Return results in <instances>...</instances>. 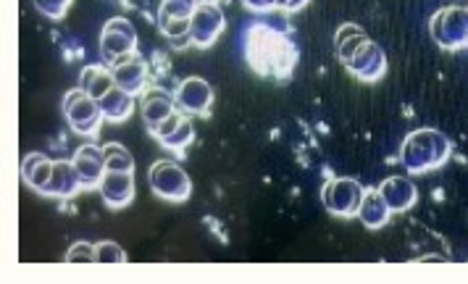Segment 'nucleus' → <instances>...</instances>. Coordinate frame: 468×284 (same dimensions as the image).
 <instances>
[{"instance_id": "1", "label": "nucleus", "mask_w": 468, "mask_h": 284, "mask_svg": "<svg viewBox=\"0 0 468 284\" xmlns=\"http://www.w3.org/2000/svg\"><path fill=\"white\" fill-rule=\"evenodd\" d=\"M245 58L261 77L284 79L295 68L298 50L284 24L279 26L271 22H256L245 32Z\"/></svg>"}, {"instance_id": "2", "label": "nucleus", "mask_w": 468, "mask_h": 284, "mask_svg": "<svg viewBox=\"0 0 468 284\" xmlns=\"http://www.w3.org/2000/svg\"><path fill=\"white\" fill-rule=\"evenodd\" d=\"M450 155V140L442 131L437 130H419L413 134H408V140L403 142V158L405 169L413 174H424L431 172L437 166H442Z\"/></svg>"}, {"instance_id": "3", "label": "nucleus", "mask_w": 468, "mask_h": 284, "mask_svg": "<svg viewBox=\"0 0 468 284\" xmlns=\"http://www.w3.org/2000/svg\"><path fill=\"white\" fill-rule=\"evenodd\" d=\"M431 37L440 47L458 50L468 45V8L450 5L434 14L431 19Z\"/></svg>"}, {"instance_id": "4", "label": "nucleus", "mask_w": 468, "mask_h": 284, "mask_svg": "<svg viewBox=\"0 0 468 284\" xmlns=\"http://www.w3.org/2000/svg\"><path fill=\"white\" fill-rule=\"evenodd\" d=\"M64 113L69 124H71V130L80 131V134H95L98 127H101V119H106L101 103L92 95H87L82 88H77L74 92L66 95Z\"/></svg>"}, {"instance_id": "5", "label": "nucleus", "mask_w": 468, "mask_h": 284, "mask_svg": "<svg viewBox=\"0 0 468 284\" xmlns=\"http://www.w3.org/2000/svg\"><path fill=\"white\" fill-rule=\"evenodd\" d=\"M148 179L153 193L158 197H164V200H176V203L187 200L192 190L190 176L185 174L176 163H171V161H155L150 166Z\"/></svg>"}, {"instance_id": "6", "label": "nucleus", "mask_w": 468, "mask_h": 284, "mask_svg": "<svg viewBox=\"0 0 468 284\" xmlns=\"http://www.w3.org/2000/svg\"><path fill=\"white\" fill-rule=\"evenodd\" d=\"M137 47V35L134 26L127 19H111L101 35V56L108 66H116Z\"/></svg>"}, {"instance_id": "7", "label": "nucleus", "mask_w": 468, "mask_h": 284, "mask_svg": "<svg viewBox=\"0 0 468 284\" xmlns=\"http://www.w3.org/2000/svg\"><path fill=\"white\" fill-rule=\"evenodd\" d=\"M363 187L356 179H332L324 187V205L329 208V214L335 216H358L363 203Z\"/></svg>"}, {"instance_id": "8", "label": "nucleus", "mask_w": 468, "mask_h": 284, "mask_svg": "<svg viewBox=\"0 0 468 284\" xmlns=\"http://www.w3.org/2000/svg\"><path fill=\"white\" fill-rule=\"evenodd\" d=\"M224 32V14L213 3H197L190 16V40L197 47H211L213 40Z\"/></svg>"}, {"instance_id": "9", "label": "nucleus", "mask_w": 468, "mask_h": 284, "mask_svg": "<svg viewBox=\"0 0 468 284\" xmlns=\"http://www.w3.org/2000/svg\"><path fill=\"white\" fill-rule=\"evenodd\" d=\"M213 103V89L206 79L200 77H190L185 79L179 89H176V106L187 113H197V116H208Z\"/></svg>"}, {"instance_id": "10", "label": "nucleus", "mask_w": 468, "mask_h": 284, "mask_svg": "<svg viewBox=\"0 0 468 284\" xmlns=\"http://www.w3.org/2000/svg\"><path fill=\"white\" fill-rule=\"evenodd\" d=\"M98 187H101L106 205L127 208L134 200V172H106Z\"/></svg>"}, {"instance_id": "11", "label": "nucleus", "mask_w": 468, "mask_h": 284, "mask_svg": "<svg viewBox=\"0 0 468 284\" xmlns=\"http://www.w3.org/2000/svg\"><path fill=\"white\" fill-rule=\"evenodd\" d=\"M347 68L356 74V77H361L366 82H377V79H382L384 71H387V56H384V50L377 43H368L363 45L361 50L353 56V61L347 64Z\"/></svg>"}, {"instance_id": "12", "label": "nucleus", "mask_w": 468, "mask_h": 284, "mask_svg": "<svg viewBox=\"0 0 468 284\" xmlns=\"http://www.w3.org/2000/svg\"><path fill=\"white\" fill-rule=\"evenodd\" d=\"M174 106H176V95H171L164 88H153L148 89V95L143 98V119L150 127V131L155 130L161 121H166L171 113H174Z\"/></svg>"}, {"instance_id": "13", "label": "nucleus", "mask_w": 468, "mask_h": 284, "mask_svg": "<svg viewBox=\"0 0 468 284\" xmlns=\"http://www.w3.org/2000/svg\"><path fill=\"white\" fill-rule=\"evenodd\" d=\"M80 187H85V184H82V176L77 172L74 161H53V174H50L45 195H74Z\"/></svg>"}, {"instance_id": "14", "label": "nucleus", "mask_w": 468, "mask_h": 284, "mask_svg": "<svg viewBox=\"0 0 468 284\" xmlns=\"http://www.w3.org/2000/svg\"><path fill=\"white\" fill-rule=\"evenodd\" d=\"M113 79H116V85L122 89H127L129 95H137L143 85H145V79H148V66L145 61L140 58V56H127L124 61H119V64L113 66Z\"/></svg>"}, {"instance_id": "15", "label": "nucleus", "mask_w": 468, "mask_h": 284, "mask_svg": "<svg viewBox=\"0 0 468 284\" xmlns=\"http://www.w3.org/2000/svg\"><path fill=\"white\" fill-rule=\"evenodd\" d=\"M74 166L82 176V184L92 187V184H101V179L106 174V155L101 148H92V145H82L77 155H74Z\"/></svg>"}, {"instance_id": "16", "label": "nucleus", "mask_w": 468, "mask_h": 284, "mask_svg": "<svg viewBox=\"0 0 468 284\" xmlns=\"http://www.w3.org/2000/svg\"><path fill=\"white\" fill-rule=\"evenodd\" d=\"M379 190H382L384 200H387V205H389L392 214L408 211V208L416 203V187H413V182H408L405 176H392V179H387Z\"/></svg>"}, {"instance_id": "17", "label": "nucleus", "mask_w": 468, "mask_h": 284, "mask_svg": "<svg viewBox=\"0 0 468 284\" xmlns=\"http://www.w3.org/2000/svg\"><path fill=\"white\" fill-rule=\"evenodd\" d=\"M389 214H392V211H389V205H387V200H384L382 190H371V193L363 195L358 216H361V221L368 229H382L384 224L389 221Z\"/></svg>"}, {"instance_id": "18", "label": "nucleus", "mask_w": 468, "mask_h": 284, "mask_svg": "<svg viewBox=\"0 0 468 284\" xmlns=\"http://www.w3.org/2000/svg\"><path fill=\"white\" fill-rule=\"evenodd\" d=\"M50 174H53V163L45 158L43 153H32L29 158H24L22 163V179L37 193L48 190V182H50Z\"/></svg>"}, {"instance_id": "19", "label": "nucleus", "mask_w": 468, "mask_h": 284, "mask_svg": "<svg viewBox=\"0 0 468 284\" xmlns=\"http://www.w3.org/2000/svg\"><path fill=\"white\" fill-rule=\"evenodd\" d=\"M80 88L85 89L87 95H92L95 100H101L108 89L116 88L113 71H108V68H103V66H87L85 71H82Z\"/></svg>"}, {"instance_id": "20", "label": "nucleus", "mask_w": 468, "mask_h": 284, "mask_svg": "<svg viewBox=\"0 0 468 284\" xmlns=\"http://www.w3.org/2000/svg\"><path fill=\"white\" fill-rule=\"evenodd\" d=\"M337 56H340V61L345 66L353 61V56L361 50L363 45L368 43V37L361 32V26H356V24H345L337 29Z\"/></svg>"}, {"instance_id": "21", "label": "nucleus", "mask_w": 468, "mask_h": 284, "mask_svg": "<svg viewBox=\"0 0 468 284\" xmlns=\"http://www.w3.org/2000/svg\"><path fill=\"white\" fill-rule=\"evenodd\" d=\"M132 98H134V95H129L127 89H122L116 85L113 89H108L98 103H101L106 119H111V121H124L129 113H132Z\"/></svg>"}, {"instance_id": "22", "label": "nucleus", "mask_w": 468, "mask_h": 284, "mask_svg": "<svg viewBox=\"0 0 468 284\" xmlns=\"http://www.w3.org/2000/svg\"><path fill=\"white\" fill-rule=\"evenodd\" d=\"M103 155H106V172H134V158L124 145L108 142L103 145Z\"/></svg>"}, {"instance_id": "23", "label": "nucleus", "mask_w": 468, "mask_h": 284, "mask_svg": "<svg viewBox=\"0 0 468 284\" xmlns=\"http://www.w3.org/2000/svg\"><path fill=\"white\" fill-rule=\"evenodd\" d=\"M195 8H197V0H161V8H158V22H171V19H190Z\"/></svg>"}, {"instance_id": "24", "label": "nucleus", "mask_w": 468, "mask_h": 284, "mask_svg": "<svg viewBox=\"0 0 468 284\" xmlns=\"http://www.w3.org/2000/svg\"><path fill=\"white\" fill-rule=\"evenodd\" d=\"M192 137H195V131H192V124L185 119L182 124H179V130L169 134V137H164L161 140V145L164 148H169V151H176V148H185V145H190Z\"/></svg>"}, {"instance_id": "25", "label": "nucleus", "mask_w": 468, "mask_h": 284, "mask_svg": "<svg viewBox=\"0 0 468 284\" xmlns=\"http://www.w3.org/2000/svg\"><path fill=\"white\" fill-rule=\"evenodd\" d=\"M95 256H98V263H124L127 261L124 250H122L116 242H101V245H95Z\"/></svg>"}, {"instance_id": "26", "label": "nucleus", "mask_w": 468, "mask_h": 284, "mask_svg": "<svg viewBox=\"0 0 468 284\" xmlns=\"http://www.w3.org/2000/svg\"><path fill=\"white\" fill-rule=\"evenodd\" d=\"M66 261L69 263H92V261H98V256H95V247H92V245H87V242H77V245H71V247H69V253H66Z\"/></svg>"}, {"instance_id": "27", "label": "nucleus", "mask_w": 468, "mask_h": 284, "mask_svg": "<svg viewBox=\"0 0 468 284\" xmlns=\"http://www.w3.org/2000/svg\"><path fill=\"white\" fill-rule=\"evenodd\" d=\"M71 0H35V5L43 11L45 16H50V19H61L66 14V5H69Z\"/></svg>"}, {"instance_id": "28", "label": "nucleus", "mask_w": 468, "mask_h": 284, "mask_svg": "<svg viewBox=\"0 0 468 284\" xmlns=\"http://www.w3.org/2000/svg\"><path fill=\"white\" fill-rule=\"evenodd\" d=\"M182 121H185V119H182V113H179V110H174L166 121H161V124L153 130V134H155V137H158V142H161L164 137H169V134H174V131L179 130V124H182Z\"/></svg>"}, {"instance_id": "29", "label": "nucleus", "mask_w": 468, "mask_h": 284, "mask_svg": "<svg viewBox=\"0 0 468 284\" xmlns=\"http://www.w3.org/2000/svg\"><path fill=\"white\" fill-rule=\"evenodd\" d=\"M245 5L253 11H271V8H277V0H245Z\"/></svg>"}, {"instance_id": "30", "label": "nucleus", "mask_w": 468, "mask_h": 284, "mask_svg": "<svg viewBox=\"0 0 468 284\" xmlns=\"http://www.w3.org/2000/svg\"><path fill=\"white\" fill-rule=\"evenodd\" d=\"M305 3H308V0H290V8H287V11H298Z\"/></svg>"}, {"instance_id": "31", "label": "nucleus", "mask_w": 468, "mask_h": 284, "mask_svg": "<svg viewBox=\"0 0 468 284\" xmlns=\"http://www.w3.org/2000/svg\"><path fill=\"white\" fill-rule=\"evenodd\" d=\"M277 5H279V8H284V11H287V8H290V0H277Z\"/></svg>"}, {"instance_id": "32", "label": "nucleus", "mask_w": 468, "mask_h": 284, "mask_svg": "<svg viewBox=\"0 0 468 284\" xmlns=\"http://www.w3.org/2000/svg\"><path fill=\"white\" fill-rule=\"evenodd\" d=\"M197 3H213V0H197Z\"/></svg>"}]
</instances>
